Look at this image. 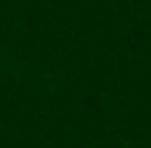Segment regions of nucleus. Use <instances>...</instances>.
I'll list each match as a JSON object with an SVG mask.
<instances>
[]
</instances>
